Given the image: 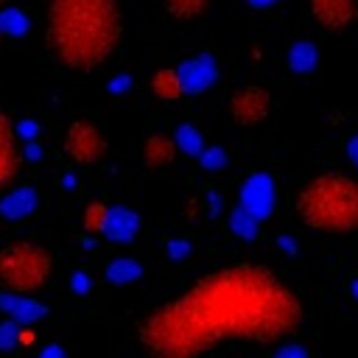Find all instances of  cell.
Masks as SVG:
<instances>
[{"label":"cell","instance_id":"1","mask_svg":"<svg viewBox=\"0 0 358 358\" xmlns=\"http://www.w3.org/2000/svg\"><path fill=\"white\" fill-rule=\"evenodd\" d=\"M305 319L302 299L260 263H235L190 282L137 324L148 358H207L227 344H280Z\"/></svg>","mask_w":358,"mask_h":358},{"label":"cell","instance_id":"2","mask_svg":"<svg viewBox=\"0 0 358 358\" xmlns=\"http://www.w3.org/2000/svg\"><path fill=\"white\" fill-rule=\"evenodd\" d=\"M123 36V11L117 0H48L45 48L56 64L73 73H90L109 62Z\"/></svg>","mask_w":358,"mask_h":358},{"label":"cell","instance_id":"3","mask_svg":"<svg viewBox=\"0 0 358 358\" xmlns=\"http://www.w3.org/2000/svg\"><path fill=\"white\" fill-rule=\"evenodd\" d=\"M294 210L299 221L313 232H358V179L341 171L316 173L299 187Z\"/></svg>","mask_w":358,"mask_h":358},{"label":"cell","instance_id":"4","mask_svg":"<svg viewBox=\"0 0 358 358\" xmlns=\"http://www.w3.org/2000/svg\"><path fill=\"white\" fill-rule=\"evenodd\" d=\"M53 274V255L36 241H14L0 249V288L8 294H34Z\"/></svg>","mask_w":358,"mask_h":358},{"label":"cell","instance_id":"5","mask_svg":"<svg viewBox=\"0 0 358 358\" xmlns=\"http://www.w3.org/2000/svg\"><path fill=\"white\" fill-rule=\"evenodd\" d=\"M62 151L73 165L87 168V165L103 162L109 143H106V134L101 131V126H95L87 117H76V120H70V126L62 134Z\"/></svg>","mask_w":358,"mask_h":358},{"label":"cell","instance_id":"6","mask_svg":"<svg viewBox=\"0 0 358 358\" xmlns=\"http://www.w3.org/2000/svg\"><path fill=\"white\" fill-rule=\"evenodd\" d=\"M268 112H271V92L260 84H246L229 98V117L243 129L263 123Z\"/></svg>","mask_w":358,"mask_h":358},{"label":"cell","instance_id":"7","mask_svg":"<svg viewBox=\"0 0 358 358\" xmlns=\"http://www.w3.org/2000/svg\"><path fill=\"white\" fill-rule=\"evenodd\" d=\"M308 11L322 31H347L358 22V0H308Z\"/></svg>","mask_w":358,"mask_h":358},{"label":"cell","instance_id":"8","mask_svg":"<svg viewBox=\"0 0 358 358\" xmlns=\"http://www.w3.org/2000/svg\"><path fill=\"white\" fill-rule=\"evenodd\" d=\"M22 165V148H20V137L17 129L11 123V117L6 115V109L0 106V190L8 187Z\"/></svg>","mask_w":358,"mask_h":358},{"label":"cell","instance_id":"9","mask_svg":"<svg viewBox=\"0 0 358 358\" xmlns=\"http://www.w3.org/2000/svg\"><path fill=\"white\" fill-rule=\"evenodd\" d=\"M179 78H182V87H185V95H201L207 92L215 78H218V67H215V59L210 53H196L190 59H185L179 67Z\"/></svg>","mask_w":358,"mask_h":358},{"label":"cell","instance_id":"10","mask_svg":"<svg viewBox=\"0 0 358 358\" xmlns=\"http://www.w3.org/2000/svg\"><path fill=\"white\" fill-rule=\"evenodd\" d=\"M249 215L263 221L274 207V182L266 173H252L241 187V204Z\"/></svg>","mask_w":358,"mask_h":358},{"label":"cell","instance_id":"11","mask_svg":"<svg viewBox=\"0 0 358 358\" xmlns=\"http://www.w3.org/2000/svg\"><path fill=\"white\" fill-rule=\"evenodd\" d=\"M137 229H140V215L131 207H109L101 235H106L115 243H126L137 235Z\"/></svg>","mask_w":358,"mask_h":358},{"label":"cell","instance_id":"12","mask_svg":"<svg viewBox=\"0 0 358 358\" xmlns=\"http://www.w3.org/2000/svg\"><path fill=\"white\" fill-rule=\"evenodd\" d=\"M0 308L17 324H31V322H39L45 316V305L31 299L28 294H8V291H3L0 294Z\"/></svg>","mask_w":358,"mask_h":358},{"label":"cell","instance_id":"13","mask_svg":"<svg viewBox=\"0 0 358 358\" xmlns=\"http://www.w3.org/2000/svg\"><path fill=\"white\" fill-rule=\"evenodd\" d=\"M36 201H39L36 190H34L31 185H20V187H14L8 196H3V201H0V215L8 218V221L28 218V215L36 210Z\"/></svg>","mask_w":358,"mask_h":358},{"label":"cell","instance_id":"14","mask_svg":"<svg viewBox=\"0 0 358 358\" xmlns=\"http://www.w3.org/2000/svg\"><path fill=\"white\" fill-rule=\"evenodd\" d=\"M176 154H179V148H176L173 137H168V134H151L143 145V162H145V168H154V171L168 168L176 159Z\"/></svg>","mask_w":358,"mask_h":358},{"label":"cell","instance_id":"15","mask_svg":"<svg viewBox=\"0 0 358 358\" xmlns=\"http://www.w3.org/2000/svg\"><path fill=\"white\" fill-rule=\"evenodd\" d=\"M148 87L159 101H168V103L185 98V87H182V78H179L176 67H157L148 78Z\"/></svg>","mask_w":358,"mask_h":358},{"label":"cell","instance_id":"16","mask_svg":"<svg viewBox=\"0 0 358 358\" xmlns=\"http://www.w3.org/2000/svg\"><path fill=\"white\" fill-rule=\"evenodd\" d=\"M210 3L213 0H162V8L176 22H193V20H199V17L207 14Z\"/></svg>","mask_w":358,"mask_h":358},{"label":"cell","instance_id":"17","mask_svg":"<svg viewBox=\"0 0 358 358\" xmlns=\"http://www.w3.org/2000/svg\"><path fill=\"white\" fill-rule=\"evenodd\" d=\"M319 64V50L313 42H294L288 50V67L294 73H310Z\"/></svg>","mask_w":358,"mask_h":358},{"label":"cell","instance_id":"18","mask_svg":"<svg viewBox=\"0 0 358 358\" xmlns=\"http://www.w3.org/2000/svg\"><path fill=\"white\" fill-rule=\"evenodd\" d=\"M140 274H143V266L134 257H115L106 266V280L115 285H129V282L140 280Z\"/></svg>","mask_w":358,"mask_h":358},{"label":"cell","instance_id":"19","mask_svg":"<svg viewBox=\"0 0 358 358\" xmlns=\"http://www.w3.org/2000/svg\"><path fill=\"white\" fill-rule=\"evenodd\" d=\"M173 143H176L179 151H185V154H190V157H199L201 148H204V140H201L199 129H196V126H187V123H182V126L176 129Z\"/></svg>","mask_w":358,"mask_h":358},{"label":"cell","instance_id":"20","mask_svg":"<svg viewBox=\"0 0 358 358\" xmlns=\"http://www.w3.org/2000/svg\"><path fill=\"white\" fill-rule=\"evenodd\" d=\"M106 213H109V207H106L103 201H90V204L81 210L84 232H90V235H101V232H103V224H106Z\"/></svg>","mask_w":358,"mask_h":358},{"label":"cell","instance_id":"21","mask_svg":"<svg viewBox=\"0 0 358 358\" xmlns=\"http://www.w3.org/2000/svg\"><path fill=\"white\" fill-rule=\"evenodd\" d=\"M229 229L241 238H255L260 232V221L255 215H249L243 207H235L232 215H229Z\"/></svg>","mask_w":358,"mask_h":358},{"label":"cell","instance_id":"22","mask_svg":"<svg viewBox=\"0 0 358 358\" xmlns=\"http://www.w3.org/2000/svg\"><path fill=\"white\" fill-rule=\"evenodd\" d=\"M0 31L3 34H11V36H17V34H25L28 31V17L20 11V8H0Z\"/></svg>","mask_w":358,"mask_h":358},{"label":"cell","instance_id":"23","mask_svg":"<svg viewBox=\"0 0 358 358\" xmlns=\"http://www.w3.org/2000/svg\"><path fill=\"white\" fill-rule=\"evenodd\" d=\"M199 159H201V165H204V168H221V165L227 162L224 148H218V145H213V148H201Z\"/></svg>","mask_w":358,"mask_h":358},{"label":"cell","instance_id":"24","mask_svg":"<svg viewBox=\"0 0 358 358\" xmlns=\"http://www.w3.org/2000/svg\"><path fill=\"white\" fill-rule=\"evenodd\" d=\"M17 333H20V324L17 322H3L0 324V347H14L17 344Z\"/></svg>","mask_w":358,"mask_h":358},{"label":"cell","instance_id":"25","mask_svg":"<svg viewBox=\"0 0 358 358\" xmlns=\"http://www.w3.org/2000/svg\"><path fill=\"white\" fill-rule=\"evenodd\" d=\"M271 358H310V352L305 347H299V344L291 341V344H280V350Z\"/></svg>","mask_w":358,"mask_h":358},{"label":"cell","instance_id":"26","mask_svg":"<svg viewBox=\"0 0 358 358\" xmlns=\"http://www.w3.org/2000/svg\"><path fill=\"white\" fill-rule=\"evenodd\" d=\"M187 252H190V241H185V238L168 241V255H171V257H185Z\"/></svg>","mask_w":358,"mask_h":358},{"label":"cell","instance_id":"27","mask_svg":"<svg viewBox=\"0 0 358 358\" xmlns=\"http://www.w3.org/2000/svg\"><path fill=\"white\" fill-rule=\"evenodd\" d=\"M17 129V137H22V140H31V137H36V131H39V126L36 123H31V120H22L20 126H14Z\"/></svg>","mask_w":358,"mask_h":358},{"label":"cell","instance_id":"28","mask_svg":"<svg viewBox=\"0 0 358 358\" xmlns=\"http://www.w3.org/2000/svg\"><path fill=\"white\" fill-rule=\"evenodd\" d=\"M129 87H131V78H129V76H117V78H112V81H109V92H115V95L126 92Z\"/></svg>","mask_w":358,"mask_h":358},{"label":"cell","instance_id":"29","mask_svg":"<svg viewBox=\"0 0 358 358\" xmlns=\"http://www.w3.org/2000/svg\"><path fill=\"white\" fill-rule=\"evenodd\" d=\"M70 282H73V291H76V294H87V288H90V277H87L84 271H76Z\"/></svg>","mask_w":358,"mask_h":358},{"label":"cell","instance_id":"30","mask_svg":"<svg viewBox=\"0 0 358 358\" xmlns=\"http://www.w3.org/2000/svg\"><path fill=\"white\" fill-rule=\"evenodd\" d=\"M34 341H36V333L28 330V327H20V333H17V344H20V347H31Z\"/></svg>","mask_w":358,"mask_h":358},{"label":"cell","instance_id":"31","mask_svg":"<svg viewBox=\"0 0 358 358\" xmlns=\"http://www.w3.org/2000/svg\"><path fill=\"white\" fill-rule=\"evenodd\" d=\"M344 148H347V157H350V162H352V165H358V131H355V134L347 140V145H344Z\"/></svg>","mask_w":358,"mask_h":358},{"label":"cell","instance_id":"32","mask_svg":"<svg viewBox=\"0 0 358 358\" xmlns=\"http://www.w3.org/2000/svg\"><path fill=\"white\" fill-rule=\"evenodd\" d=\"M347 294H350L352 299H358V277H350V280H347Z\"/></svg>","mask_w":358,"mask_h":358},{"label":"cell","instance_id":"33","mask_svg":"<svg viewBox=\"0 0 358 358\" xmlns=\"http://www.w3.org/2000/svg\"><path fill=\"white\" fill-rule=\"evenodd\" d=\"M64 352H62V347H48V350H42V355L39 358H62Z\"/></svg>","mask_w":358,"mask_h":358},{"label":"cell","instance_id":"34","mask_svg":"<svg viewBox=\"0 0 358 358\" xmlns=\"http://www.w3.org/2000/svg\"><path fill=\"white\" fill-rule=\"evenodd\" d=\"M25 157H28V159H39V148H36V145H28V148H25Z\"/></svg>","mask_w":358,"mask_h":358},{"label":"cell","instance_id":"35","mask_svg":"<svg viewBox=\"0 0 358 358\" xmlns=\"http://www.w3.org/2000/svg\"><path fill=\"white\" fill-rule=\"evenodd\" d=\"M252 3H255V6H257V3H260V6H266V3H274V0H252Z\"/></svg>","mask_w":358,"mask_h":358},{"label":"cell","instance_id":"36","mask_svg":"<svg viewBox=\"0 0 358 358\" xmlns=\"http://www.w3.org/2000/svg\"><path fill=\"white\" fill-rule=\"evenodd\" d=\"M0 8H6V0H0Z\"/></svg>","mask_w":358,"mask_h":358}]
</instances>
